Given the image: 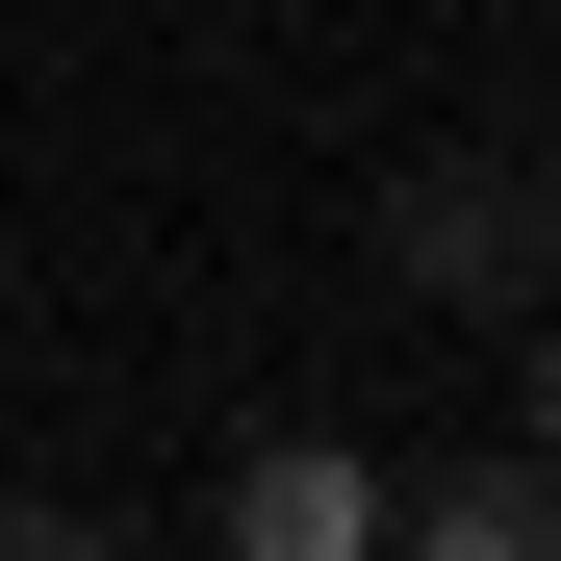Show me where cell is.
Wrapping results in <instances>:
<instances>
[{"label":"cell","mask_w":561,"mask_h":561,"mask_svg":"<svg viewBox=\"0 0 561 561\" xmlns=\"http://www.w3.org/2000/svg\"><path fill=\"white\" fill-rule=\"evenodd\" d=\"M383 255L434 280V307H485V332H511V307H561V179H536V153H409Z\"/></svg>","instance_id":"6da1fadb"},{"label":"cell","mask_w":561,"mask_h":561,"mask_svg":"<svg viewBox=\"0 0 561 561\" xmlns=\"http://www.w3.org/2000/svg\"><path fill=\"white\" fill-rule=\"evenodd\" d=\"M357 536H383V459H357V434L230 459V561H357Z\"/></svg>","instance_id":"7a4b0ae2"},{"label":"cell","mask_w":561,"mask_h":561,"mask_svg":"<svg viewBox=\"0 0 561 561\" xmlns=\"http://www.w3.org/2000/svg\"><path fill=\"white\" fill-rule=\"evenodd\" d=\"M383 536H434V561H561V459L511 434V459H434V485H383Z\"/></svg>","instance_id":"3957f363"},{"label":"cell","mask_w":561,"mask_h":561,"mask_svg":"<svg viewBox=\"0 0 561 561\" xmlns=\"http://www.w3.org/2000/svg\"><path fill=\"white\" fill-rule=\"evenodd\" d=\"M511 332H536V459H561V307H511Z\"/></svg>","instance_id":"277c9868"}]
</instances>
